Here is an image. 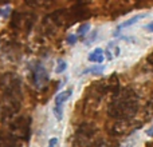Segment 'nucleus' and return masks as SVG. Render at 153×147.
<instances>
[{
  "label": "nucleus",
  "mask_w": 153,
  "mask_h": 147,
  "mask_svg": "<svg viewBox=\"0 0 153 147\" xmlns=\"http://www.w3.org/2000/svg\"><path fill=\"white\" fill-rule=\"evenodd\" d=\"M140 108V96L136 90L126 87L111 98L108 106V115L116 121H132Z\"/></svg>",
  "instance_id": "1"
},
{
  "label": "nucleus",
  "mask_w": 153,
  "mask_h": 147,
  "mask_svg": "<svg viewBox=\"0 0 153 147\" xmlns=\"http://www.w3.org/2000/svg\"><path fill=\"white\" fill-rule=\"evenodd\" d=\"M0 92L4 98V106H8L15 112H18L22 106V80L18 74L4 72L0 75Z\"/></svg>",
  "instance_id": "2"
},
{
  "label": "nucleus",
  "mask_w": 153,
  "mask_h": 147,
  "mask_svg": "<svg viewBox=\"0 0 153 147\" xmlns=\"http://www.w3.org/2000/svg\"><path fill=\"white\" fill-rule=\"evenodd\" d=\"M97 127L93 123H82L76 129L74 137V146L75 147H87L94 140Z\"/></svg>",
  "instance_id": "3"
},
{
  "label": "nucleus",
  "mask_w": 153,
  "mask_h": 147,
  "mask_svg": "<svg viewBox=\"0 0 153 147\" xmlns=\"http://www.w3.org/2000/svg\"><path fill=\"white\" fill-rule=\"evenodd\" d=\"M30 80L36 88H42L48 83V72L40 62H32L30 64Z\"/></svg>",
  "instance_id": "4"
},
{
  "label": "nucleus",
  "mask_w": 153,
  "mask_h": 147,
  "mask_svg": "<svg viewBox=\"0 0 153 147\" xmlns=\"http://www.w3.org/2000/svg\"><path fill=\"white\" fill-rule=\"evenodd\" d=\"M10 132L16 139L20 138L23 140H28L30 134H31V119L28 116H20V118L12 121Z\"/></svg>",
  "instance_id": "5"
},
{
  "label": "nucleus",
  "mask_w": 153,
  "mask_h": 147,
  "mask_svg": "<svg viewBox=\"0 0 153 147\" xmlns=\"http://www.w3.org/2000/svg\"><path fill=\"white\" fill-rule=\"evenodd\" d=\"M130 126H132L130 121H114L113 126L110 127V134L116 135V137L124 135L125 132L130 130Z\"/></svg>",
  "instance_id": "6"
},
{
  "label": "nucleus",
  "mask_w": 153,
  "mask_h": 147,
  "mask_svg": "<svg viewBox=\"0 0 153 147\" xmlns=\"http://www.w3.org/2000/svg\"><path fill=\"white\" fill-rule=\"evenodd\" d=\"M16 140L10 131H0V147H16Z\"/></svg>",
  "instance_id": "7"
},
{
  "label": "nucleus",
  "mask_w": 153,
  "mask_h": 147,
  "mask_svg": "<svg viewBox=\"0 0 153 147\" xmlns=\"http://www.w3.org/2000/svg\"><path fill=\"white\" fill-rule=\"evenodd\" d=\"M71 94H73V90L71 88H67V90H65V91L59 92V94L55 96V99H54V107L63 108V104L70 99Z\"/></svg>",
  "instance_id": "8"
},
{
  "label": "nucleus",
  "mask_w": 153,
  "mask_h": 147,
  "mask_svg": "<svg viewBox=\"0 0 153 147\" xmlns=\"http://www.w3.org/2000/svg\"><path fill=\"white\" fill-rule=\"evenodd\" d=\"M87 59H89V62H91V63H102V62L105 60L103 50L102 48H95V50H93L89 54Z\"/></svg>",
  "instance_id": "9"
},
{
  "label": "nucleus",
  "mask_w": 153,
  "mask_h": 147,
  "mask_svg": "<svg viewBox=\"0 0 153 147\" xmlns=\"http://www.w3.org/2000/svg\"><path fill=\"white\" fill-rule=\"evenodd\" d=\"M145 13H140V15H136V16H133V18H130V19H128L126 21H124V23L121 24V26H118V28L116 29V32H114V35H118V32L121 31V29H124V28H128V27H130V26H133L134 23H137L140 19H143V18H145Z\"/></svg>",
  "instance_id": "10"
},
{
  "label": "nucleus",
  "mask_w": 153,
  "mask_h": 147,
  "mask_svg": "<svg viewBox=\"0 0 153 147\" xmlns=\"http://www.w3.org/2000/svg\"><path fill=\"white\" fill-rule=\"evenodd\" d=\"M118 54H120V47L114 46V43H109V47L106 48V56H108L109 60L118 56Z\"/></svg>",
  "instance_id": "11"
},
{
  "label": "nucleus",
  "mask_w": 153,
  "mask_h": 147,
  "mask_svg": "<svg viewBox=\"0 0 153 147\" xmlns=\"http://www.w3.org/2000/svg\"><path fill=\"white\" fill-rule=\"evenodd\" d=\"M105 67L103 66H94V67H90V68L85 70L83 74H94V75H101L103 72Z\"/></svg>",
  "instance_id": "12"
},
{
  "label": "nucleus",
  "mask_w": 153,
  "mask_h": 147,
  "mask_svg": "<svg viewBox=\"0 0 153 147\" xmlns=\"http://www.w3.org/2000/svg\"><path fill=\"white\" fill-rule=\"evenodd\" d=\"M90 31V24L85 23V24H81L78 27V31H76V35H79L81 37H85L87 35V32Z\"/></svg>",
  "instance_id": "13"
},
{
  "label": "nucleus",
  "mask_w": 153,
  "mask_h": 147,
  "mask_svg": "<svg viewBox=\"0 0 153 147\" xmlns=\"http://www.w3.org/2000/svg\"><path fill=\"white\" fill-rule=\"evenodd\" d=\"M87 147H110V146H109V143L106 142L105 139H101V138H100V139L93 140V142L90 143Z\"/></svg>",
  "instance_id": "14"
},
{
  "label": "nucleus",
  "mask_w": 153,
  "mask_h": 147,
  "mask_svg": "<svg viewBox=\"0 0 153 147\" xmlns=\"http://www.w3.org/2000/svg\"><path fill=\"white\" fill-rule=\"evenodd\" d=\"M66 68H67V63L63 60V59H59V60H58V66H56V68H55V72L62 74Z\"/></svg>",
  "instance_id": "15"
},
{
  "label": "nucleus",
  "mask_w": 153,
  "mask_h": 147,
  "mask_svg": "<svg viewBox=\"0 0 153 147\" xmlns=\"http://www.w3.org/2000/svg\"><path fill=\"white\" fill-rule=\"evenodd\" d=\"M76 40H78V35L76 34H71L67 36V44L69 46H74L76 43Z\"/></svg>",
  "instance_id": "16"
},
{
  "label": "nucleus",
  "mask_w": 153,
  "mask_h": 147,
  "mask_svg": "<svg viewBox=\"0 0 153 147\" xmlns=\"http://www.w3.org/2000/svg\"><path fill=\"white\" fill-rule=\"evenodd\" d=\"M10 7L4 8V10H0V16H3V18H8L10 16Z\"/></svg>",
  "instance_id": "17"
},
{
  "label": "nucleus",
  "mask_w": 153,
  "mask_h": 147,
  "mask_svg": "<svg viewBox=\"0 0 153 147\" xmlns=\"http://www.w3.org/2000/svg\"><path fill=\"white\" fill-rule=\"evenodd\" d=\"M56 145H58V138H51L48 140V147H56Z\"/></svg>",
  "instance_id": "18"
},
{
  "label": "nucleus",
  "mask_w": 153,
  "mask_h": 147,
  "mask_svg": "<svg viewBox=\"0 0 153 147\" xmlns=\"http://www.w3.org/2000/svg\"><path fill=\"white\" fill-rule=\"evenodd\" d=\"M146 63H148V64H151V66L153 67V51H152L151 54H149L148 56H146Z\"/></svg>",
  "instance_id": "19"
},
{
  "label": "nucleus",
  "mask_w": 153,
  "mask_h": 147,
  "mask_svg": "<svg viewBox=\"0 0 153 147\" xmlns=\"http://www.w3.org/2000/svg\"><path fill=\"white\" fill-rule=\"evenodd\" d=\"M145 29H146V31H149V32H153V21H151L149 24H146Z\"/></svg>",
  "instance_id": "20"
},
{
  "label": "nucleus",
  "mask_w": 153,
  "mask_h": 147,
  "mask_svg": "<svg viewBox=\"0 0 153 147\" xmlns=\"http://www.w3.org/2000/svg\"><path fill=\"white\" fill-rule=\"evenodd\" d=\"M146 135H148V137H151V138H153V126L149 127V129L146 130Z\"/></svg>",
  "instance_id": "21"
},
{
  "label": "nucleus",
  "mask_w": 153,
  "mask_h": 147,
  "mask_svg": "<svg viewBox=\"0 0 153 147\" xmlns=\"http://www.w3.org/2000/svg\"><path fill=\"white\" fill-rule=\"evenodd\" d=\"M146 146H148V147H153V143H148Z\"/></svg>",
  "instance_id": "22"
}]
</instances>
